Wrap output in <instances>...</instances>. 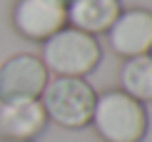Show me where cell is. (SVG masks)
Segmentation results:
<instances>
[{"label":"cell","mask_w":152,"mask_h":142,"mask_svg":"<svg viewBox=\"0 0 152 142\" xmlns=\"http://www.w3.org/2000/svg\"><path fill=\"white\" fill-rule=\"evenodd\" d=\"M90 125L102 142H142L150 130V115L142 102L115 87L97 92Z\"/></svg>","instance_id":"obj_1"},{"label":"cell","mask_w":152,"mask_h":142,"mask_svg":"<svg viewBox=\"0 0 152 142\" xmlns=\"http://www.w3.org/2000/svg\"><path fill=\"white\" fill-rule=\"evenodd\" d=\"M42 65L53 77H87L102 60L97 37L65 25L42 42Z\"/></svg>","instance_id":"obj_2"},{"label":"cell","mask_w":152,"mask_h":142,"mask_svg":"<svg viewBox=\"0 0 152 142\" xmlns=\"http://www.w3.org/2000/svg\"><path fill=\"white\" fill-rule=\"evenodd\" d=\"M95 87L85 77H50L40 102L48 120L62 130H85L90 127L95 107Z\"/></svg>","instance_id":"obj_3"},{"label":"cell","mask_w":152,"mask_h":142,"mask_svg":"<svg viewBox=\"0 0 152 142\" xmlns=\"http://www.w3.org/2000/svg\"><path fill=\"white\" fill-rule=\"evenodd\" d=\"M10 25L23 40L42 45L67 25V5L60 0H15Z\"/></svg>","instance_id":"obj_4"},{"label":"cell","mask_w":152,"mask_h":142,"mask_svg":"<svg viewBox=\"0 0 152 142\" xmlns=\"http://www.w3.org/2000/svg\"><path fill=\"white\" fill-rule=\"evenodd\" d=\"M50 80L48 67L35 53H15L0 62V102L40 97Z\"/></svg>","instance_id":"obj_5"},{"label":"cell","mask_w":152,"mask_h":142,"mask_svg":"<svg viewBox=\"0 0 152 142\" xmlns=\"http://www.w3.org/2000/svg\"><path fill=\"white\" fill-rule=\"evenodd\" d=\"M107 45L117 57L130 60L137 55H150L152 50V10L127 8L107 30Z\"/></svg>","instance_id":"obj_6"},{"label":"cell","mask_w":152,"mask_h":142,"mask_svg":"<svg viewBox=\"0 0 152 142\" xmlns=\"http://www.w3.org/2000/svg\"><path fill=\"white\" fill-rule=\"evenodd\" d=\"M50 125L40 97H20L0 102V135L5 140L35 142L37 135Z\"/></svg>","instance_id":"obj_7"},{"label":"cell","mask_w":152,"mask_h":142,"mask_svg":"<svg viewBox=\"0 0 152 142\" xmlns=\"http://www.w3.org/2000/svg\"><path fill=\"white\" fill-rule=\"evenodd\" d=\"M122 12L120 0H70L67 3V25L87 35H105L110 25Z\"/></svg>","instance_id":"obj_8"},{"label":"cell","mask_w":152,"mask_h":142,"mask_svg":"<svg viewBox=\"0 0 152 142\" xmlns=\"http://www.w3.org/2000/svg\"><path fill=\"white\" fill-rule=\"evenodd\" d=\"M120 90L137 102H152V55H137L120 67Z\"/></svg>","instance_id":"obj_9"},{"label":"cell","mask_w":152,"mask_h":142,"mask_svg":"<svg viewBox=\"0 0 152 142\" xmlns=\"http://www.w3.org/2000/svg\"><path fill=\"white\" fill-rule=\"evenodd\" d=\"M3 142H25V140H3Z\"/></svg>","instance_id":"obj_10"},{"label":"cell","mask_w":152,"mask_h":142,"mask_svg":"<svg viewBox=\"0 0 152 142\" xmlns=\"http://www.w3.org/2000/svg\"><path fill=\"white\" fill-rule=\"evenodd\" d=\"M60 3H65V5H67V3H70V0H60Z\"/></svg>","instance_id":"obj_11"},{"label":"cell","mask_w":152,"mask_h":142,"mask_svg":"<svg viewBox=\"0 0 152 142\" xmlns=\"http://www.w3.org/2000/svg\"><path fill=\"white\" fill-rule=\"evenodd\" d=\"M150 55H152V50H150Z\"/></svg>","instance_id":"obj_12"}]
</instances>
